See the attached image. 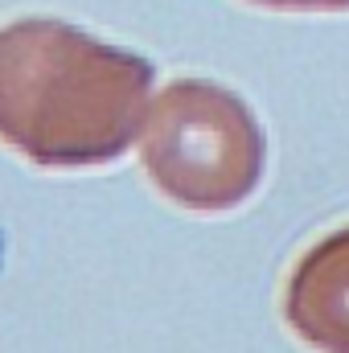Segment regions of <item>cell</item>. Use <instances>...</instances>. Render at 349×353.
Instances as JSON below:
<instances>
[{"label": "cell", "instance_id": "cell-1", "mask_svg": "<svg viewBox=\"0 0 349 353\" xmlns=\"http://www.w3.org/2000/svg\"><path fill=\"white\" fill-rule=\"evenodd\" d=\"M271 4H349V0H271Z\"/></svg>", "mask_w": 349, "mask_h": 353}]
</instances>
